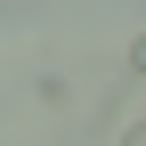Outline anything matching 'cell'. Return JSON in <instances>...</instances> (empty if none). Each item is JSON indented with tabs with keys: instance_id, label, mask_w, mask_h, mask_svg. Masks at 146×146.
Instances as JSON below:
<instances>
[{
	"instance_id": "obj_1",
	"label": "cell",
	"mask_w": 146,
	"mask_h": 146,
	"mask_svg": "<svg viewBox=\"0 0 146 146\" xmlns=\"http://www.w3.org/2000/svg\"><path fill=\"white\" fill-rule=\"evenodd\" d=\"M130 73H138V81H146V33H138V41H130Z\"/></svg>"
},
{
	"instance_id": "obj_2",
	"label": "cell",
	"mask_w": 146,
	"mask_h": 146,
	"mask_svg": "<svg viewBox=\"0 0 146 146\" xmlns=\"http://www.w3.org/2000/svg\"><path fill=\"white\" fill-rule=\"evenodd\" d=\"M122 146H146V122H138V130H122Z\"/></svg>"
}]
</instances>
